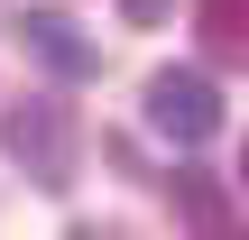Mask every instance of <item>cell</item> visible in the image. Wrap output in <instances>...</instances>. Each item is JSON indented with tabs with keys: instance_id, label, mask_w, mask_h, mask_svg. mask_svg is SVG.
<instances>
[{
	"instance_id": "6da1fadb",
	"label": "cell",
	"mask_w": 249,
	"mask_h": 240,
	"mask_svg": "<svg viewBox=\"0 0 249 240\" xmlns=\"http://www.w3.org/2000/svg\"><path fill=\"white\" fill-rule=\"evenodd\" d=\"M0 148H9V166H28L37 194H65L74 185V157H83V120H74V102L28 92V102L0 111Z\"/></svg>"
},
{
	"instance_id": "7a4b0ae2",
	"label": "cell",
	"mask_w": 249,
	"mask_h": 240,
	"mask_svg": "<svg viewBox=\"0 0 249 240\" xmlns=\"http://www.w3.org/2000/svg\"><path fill=\"white\" fill-rule=\"evenodd\" d=\"M148 129L176 139V148H203V139L222 129V83H213L203 65H157V74H148Z\"/></svg>"
},
{
	"instance_id": "3957f363",
	"label": "cell",
	"mask_w": 249,
	"mask_h": 240,
	"mask_svg": "<svg viewBox=\"0 0 249 240\" xmlns=\"http://www.w3.org/2000/svg\"><path fill=\"white\" fill-rule=\"evenodd\" d=\"M18 46H28V55H37L46 74H65V83L102 74V46H92V37H83V28H74L65 9H28V18H18Z\"/></svg>"
},
{
	"instance_id": "277c9868",
	"label": "cell",
	"mask_w": 249,
	"mask_h": 240,
	"mask_svg": "<svg viewBox=\"0 0 249 240\" xmlns=\"http://www.w3.org/2000/svg\"><path fill=\"white\" fill-rule=\"evenodd\" d=\"M176 213H185L203 240H231V203H222V185H213V176H194V166L176 176Z\"/></svg>"
},
{
	"instance_id": "5b68a950",
	"label": "cell",
	"mask_w": 249,
	"mask_h": 240,
	"mask_svg": "<svg viewBox=\"0 0 249 240\" xmlns=\"http://www.w3.org/2000/svg\"><path fill=\"white\" fill-rule=\"evenodd\" d=\"M203 46L222 65H249V0H203Z\"/></svg>"
},
{
	"instance_id": "8992f818",
	"label": "cell",
	"mask_w": 249,
	"mask_h": 240,
	"mask_svg": "<svg viewBox=\"0 0 249 240\" xmlns=\"http://www.w3.org/2000/svg\"><path fill=\"white\" fill-rule=\"evenodd\" d=\"M120 9H129V28H157V18H166L176 0H120Z\"/></svg>"
},
{
	"instance_id": "52a82bcc",
	"label": "cell",
	"mask_w": 249,
	"mask_h": 240,
	"mask_svg": "<svg viewBox=\"0 0 249 240\" xmlns=\"http://www.w3.org/2000/svg\"><path fill=\"white\" fill-rule=\"evenodd\" d=\"M240 185H249V148H240Z\"/></svg>"
}]
</instances>
